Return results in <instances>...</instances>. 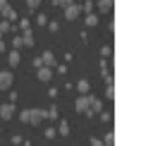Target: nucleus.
Returning <instances> with one entry per match:
<instances>
[{
    "mask_svg": "<svg viewBox=\"0 0 153 146\" xmlns=\"http://www.w3.org/2000/svg\"><path fill=\"white\" fill-rule=\"evenodd\" d=\"M7 7H10V5H7V0H0V12H5Z\"/></svg>",
    "mask_w": 153,
    "mask_h": 146,
    "instance_id": "30",
    "label": "nucleus"
},
{
    "mask_svg": "<svg viewBox=\"0 0 153 146\" xmlns=\"http://www.w3.org/2000/svg\"><path fill=\"white\" fill-rule=\"evenodd\" d=\"M29 117H31V112H29V110H22V112H19V120H22L24 124H29Z\"/></svg>",
    "mask_w": 153,
    "mask_h": 146,
    "instance_id": "19",
    "label": "nucleus"
},
{
    "mask_svg": "<svg viewBox=\"0 0 153 146\" xmlns=\"http://www.w3.org/2000/svg\"><path fill=\"white\" fill-rule=\"evenodd\" d=\"M12 81H14V74H12V72H0V91L10 89Z\"/></svg>",
    "mask_w": 153,
    "mask_h": 146,
    "instance_id": "3",
    "label": "nucleus"
},
{
    "mask_svg": "<svg viewBox=\"0 0 153 146\" xmlns=\"http://www.w3.org/2000/svg\"><path fill=\"white\" fill-rule=\"evenodd\" d=\"M41 62H43V67H53V65H55V55H53L50 50H45V53L41 55Z\"/></svg>",
    "mask_w": 153,
    "mask_h": 146,
    "instance_id": "7",
    "label": "nucleus"
},
{
    "mask_svg": "<svg viewBox=\"0 0 153 146\" xmlns=\"http://www.w3.org/2000/svg\"><path fill=\"white\" fill-rule=\"evenodd\" d=\"M36 79L38 81H50L53 79V69L50 67H38L36 69Z\"/></svg>",
    "mask_w": 153,
    "mask_h": 146,
    "instance_id": "4",
    "label": "nucleus"
},
{
    "mask_svg": "<svg viewBox=\"0 0 153 146\" xmlns=\"http://www.w3.org/2000/svg\"><path fill=\"white\" fill-rule=\"evenodd\" d=\"M91 101H93V96H91V93H86V96H79V98L74 101V110H76V112H84V115H88V112H91Z\"/></svg>",
    "mask_w": 153,
    "mask_h": 146,
    "instance_id": "1",
    "label": "nucleus"
},
{
    "mask_svg": "<svg viewBox=\"0 0 153 146\" xmlns=\"http://www.w3.org/2000/svg\"><path fill=\"white\" fill-rule=\"evenodd\" d=\"M57 132H60L62 136H67V134H69V124H67V122H60V129H57Z\"/></svg>",
    "mask_w": 153,
    "mask_h": 146,
    "instance_id": "20",
    "label": "nucleus"
},
{
    "mask_svg": "<svg viewBox=\"0 0 153 146\" xmlns=\"http://www.w3.org/2000/svg\"><path fill=\"white\" fill-rule=\"evenodd\" d=\"M103 146H105V144H103Z\"/></svg>",
    "mask_w": 153,
    "mask_h": 146,
    "instance_id": "33",
    "label": "nucleus"
},
{
    "mask_svg": "<svg viewBox=\"0 0 153 146\" xmlns=\"http://www.w3.org/2000/svg\"><path fill=\"white\" fill-rule=\"evenodd\" d=\"M112 2H115V0H98V10H100V12H110V10H112Z\"/></svg>",
    "mask_w": 153,
    "mask_h": 146,
    "instance_id": "11",
    "label": "nucleus"
},
{
    "mask_svg": "<svg viewBox=\"0 0 153 146\" xmlns=\"http://www.w3.org/2000/svg\"><path fill=\"white\" fill-rule=\"evenodd\" d=\"M14 115V105L12 103H2L0 105V120H12Z\"/></svg>",
    "mask_w": 153,
    "mask_h": 146,
    "instance_id": "6",
    "label": "nucleus"
},
{
    "mask_svg": "<svg viewBox=\"0 0 153 146\" xmlns=\"http://www.w3.org/2000/svg\"><path fill=\"white\" fill-rule=\"evenodd\" d=\"M105 98H110V101L115 98V86H112V84H108V89H105Z\"/></svg>",
    "mask_w": 153,
    "mask_h": 146,
    "instance_id": "18",
    "label": "nucleus"
},
{
    "mask_svg": "<svg viewBox=\"0 0 153 146\" xmlns=\"http://www.w3.org/2000/svg\"><path fill=\"white\" fill-rule=\"evenodd\" d=\"M55 134H57L55 127H48V129H45V136H48V139H55Z\"/></svg>",
    "mask_w": 153,
    "mask_h": 146,
    "instance_id": "26",
    "label": "nucleus"
},
{
    "mask_svg": "<svg viewBox=\"0 0 153 146\" xmlns=\"http://www.w3.org/2000/svg\"><path fill=\"white\" fill-rule=\"evenodd\" d=\"M22 45H24V41H22V36H14V38H12V48H14V50H19Z\"/></svg>",
    "mask_w": 153,
    "mask_h": 146,
    "instance_id": "17",
    "label": "nucleus"
},
{
    "mask_svg": "<svg viewBox=\"0 0 153 146\" xmlns=\"http://www.w3.org/2000/svg\"><path fill=\"white\" fill-rule=\"evenodd\" d=\"M96 112H98V115L103 112V103H100V101L93 96V101H91V112H88V115H96Z\"/></svg>",
    "mask_w": 153,
    "mask_h": 146,
    "instance_id": "9",
    "label": "nucleus"
},
{
    "mask_svg": "<svg viewBox=\"0 0 153 146\" xmlns=\"http://www.w3.org/2000/svg\"><path fill=\"white\" fill-rule=\"evenodd\" d=\"M19 26H22V31H29V29H31V24H29V19H22V22H19Z\"/></svg>",
    "mask_w": 153,
    "mask_h": 146,
    "instance_id": "25",
    "label": "nucleus"
},
{
    "mask_svg": "<svg viewBox=\"0 0 153 146\" xmlns=\"http://www.w3.org/2000/svg\"><path fill=\"white\" fill-rule=\"evenodd\" d=\"M76 89H79V93H81V96H86V93L91 91V84H88L86 79H79V81H76Z\"/></svg>",
    "mask_w": 153,
    "mask_h": 146,
    "instance_id": "8",
    "label": "nucleus"
},
{
    "mask_svg": "<svg viewBox=\"0 0 153 146\" xmlns=\"http://www.w3.org/2000/svg\"><path fill=\"white\" fill-rule=\"evenodd\" d=\"M7 62H10V67H17V65H19V50H10Z\"/></svg>",
    "mask_w": 153,
    "mask_h": 146,
    "instance_id": "10",
    "label": "nucleus"
},
{
    "mask_svg": "<svg viewBox=\"0 0 153 146\" xmlns=\"http://www.w3.org/2000/svg\"><path fill=\"white\" fill-rule=\"evenodd\" d=\"M33 67L38 69V67H43V62H41V57H33Z\"/></svg>",
    "mask_w": 153,
    "mask_h": 146,
    "instance_id": "28",
    "label": "nucleus"
},
{
    "mask_svg": "<svg viewBox=\"0 0 153 146\" xmlns=\"http://www.w3.org/2000/svg\"><path fill=\"white\" fill-rule=\"evenodd\" d=\"M98 24V17L96 14H86V26H96Z\"/></svg>",
    "mask_w": 153,
    "mask_h": 146,
    "instance_id": "16",
    "label": "nucleus"
},
{
    "mask_svg": "<svg viewBox=\"0 0 153 146\" xmlns=\"http://www.w3.org/2000/svg\"><path fill=\"white\" fill-rule=\"evenodd\" d=\"M91 146H103V141H100V139H96V136H93V139H91Z\"/></svg>",
    "mask_w": 153,
    "mask_h": 146,
    "instance_id": "29",
    "label": "nucleus"
},
{
    "mask_svg": "<svg viewBox=\"0 0 153 146\" xmlns=\"http://www.w3.org/2000/svg\"><path fill=\"white\" fill-rule=\"evenodd\" d=\"M5 48H7V45H5V41L0 38V53H5Z\"/></svg>",
    "mask_w": 153,
    "mask_h": 146,
    "instance_id": "31",
    "label": "nucleus"
},
{
    "mask_svg": "<svg viewBox=\"0 0 153 146\" xmlns=\"http://www.w3.org/2000/svg\"><path fill=\"white\" fill-rule=\"evenodd\" d=\"M29 112H31V117H29V124H38V122H43V120L48 117L43 110H36V108H31Z\"/></svg>",
    "mask_w": 153,
    "mask_h": 146,
    "instance_id": "5",
    "label": "nucleus"
},
{
    "mask_svg": "<svg viewBox=\"0 0 153 146\" xmlns=\"http://www.w3.org/2000/svg\"><path fill=\"white\" fill-rule=\"evenodd\" d=\"M48 29L50 31H57V22H48Z\"/></svg>",
    "mask_w": 153,
    "mask_h": 146,
    "instance_id": "27",
    "label": "nucleus"
},
{
    "mask_svg": "<svg viewBox=\"0 0 153 146\" xmlns=\"http://www.w3.org/2000/svg\"><path fill=\"white\" fill-rule=\"evenodd\" d=\"M38 5H41V0H26V7L29 10H38Z\"/></svg>",
    "mask_w": 153,
    "mask_h": 146,
    "instance_id": "23",
    "label": "nucleus"
},
{
    "mask_svg": "<svg viewBox=\"0 0 153 146\" xmlns=\"http://www.w3.org/2000/svg\"><path fill=\"white\" fill-rule=\"evenodd\" d=\"M36 24H38V26H43V24H48V19H45V14H36Z\"/></svg>",
    "mask_w": 153,
    "mask_h": 146,
    "instance_id": "24",
    "label": "nucleus"
},
{
    "mask_svg": "<svg viewBox=\"0 0 153 146\" xmlns=\"http://www.w3.org/2000/svg\"><path fill=\"white\" fill-rule=\"evenodd\" d=\"M103 144H105V146H112V144H115V132H108L105 139H103Z\"/></svg>",
    "mask_w": 153,
    "mask_h": 146,
    "instance_id": "15",
    "label": "nucleus"
},
{
    "mask_svg": "<svg viewBox=\"0 0 153 146\" xmlns=\"http://www.w3.org/2000/svg\"><path fill=\"white\" fill-rule=\"evenodd\" d=\"M2 14H5V19H7V22H14V19H17V12H14L12 7H7V10L2 12Z\"/></svg>",
    "mask_w": 153,
    "mask_h": 146,
    "instance_id": "13",
    "label": "nucleus"
},
{
    "mask_svg": "<svg viewBox=\"0 0 153 146\" xmlns=\"http://www.w3.org/2000/svg\"><path fill=\"white\" fill-rule=\"evenodd\" d=\"M45 115H48V120H57V108L53 105V108H50V110H48Z\"/></svg>",
    "mask_w": 153,
    "mask_h": 146,
    "instance_id": "21",
    "label": "nucleus"
},
{
    "mask_svg": "<svg viewBox=\"0 0 153 146\" xmlns=\"http://www.w3.org/2000/svg\"><path fill=\"white\" fill-rule=\"evenodd\" d=\"M0 132H2V129H0Z\"/></svg>",
    "mask_w": 153,
    "mask_h": 146,
    "instance_id": "32",
    "label": "nucleus"
},
{
    "mask_svg": "<svg viewBox=\"0 0 153 146\" xmlns=\"http://www.w3.org/2000/svg\"><path fill=\"white\" fill-rule=\"evenodd\" d=\"M22 41H24V45H26V48H31V45H33V34H31V29H29V31H24Z\"/></svg>",
    "mask_w": 153,
    "mask_h": 146,
    "instance_id": "12",
    "label": "nucleus"
},
{
    "mask_svg": "<svg viewBox=\"0 0 153 146\" xmlns=\"http://www.w3.org/2000/svg\"><path fill=\"white\" fill-rule=\"evenodd\" d=\"M81 14V5H69V7H65V19H69V22H74L76 17Z\"/></svg>",
    "mask_w": 153,
    "mask_h": 146,
    "instance_id": "2",
    "label": "nucleus"
},
{
    "mask_svg": "<svg viewBox=\"0 0 153 146\" xmlns=\"http://www.w3.org/2000/svg\"><path fill=\"white\" fill-rule=\"evenodd\" d=\"M81 12H86V14H93V0H86V2L81 5Z\"/></svg>",
    "mask_w": 153,
    "mask_h": 146,
    "instance_id": "14",
    "label": "nucleus"
},
{
    "mask_svg": "<svg viewBox=\"0 0 153 146\" xmlns=\"http://www.w3.org/2000/svg\"><path fill=\"white\" fill-rule=\"evenodd\" d=\"M74 0H53V5H60V7H69Z\"/></svg>",
    "mask_w": 153,
    "mask_h": 146,
    "instance_id": "22",
    "label": "nucleus"
}]
</instances>
